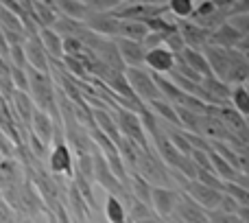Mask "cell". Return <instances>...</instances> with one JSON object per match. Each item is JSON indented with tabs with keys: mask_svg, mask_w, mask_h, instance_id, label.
<instances>
[{
	"mask_svg": "<svg viewBox=\"0 0 249 223\" xmlns=\"http://www.w3.org/2000/svg\"><path fill=\"white\" fill-rule=\"evenodd\" d=\"M201 88L206 92V103L208 105H232L230 99H232V86L228 81L219 77H206L201 81Z\"/></svg>",
	"mask_w": 249,
	"mask_h": 223,
	"instance_id": "obj_8",
	"label": "cell"
},
{
	"mask_svg": "<svg viewBox=\"0 0 249 223\" xmlns=\"http://www.w3.org/2000/svg\"><path fill=\"white\" fill-rule=\"evenodd\" d=\"M118 51L123 55V61L127 68H144L146 64V48L142 42H133V39H124V37H116Z\"/></svg>",
	"mask_w": 249,
	"mask_h": 223,
	"instance_id": "obj_13",
	"label": "cell"
},
{
	"mask_svg": "<svg viewBox=\"0 0 249 223\" xmlns=\"http://www.w3.org/2000/svg\"><path fill=\"white\" fill-rule=\"evenodd\" d=\"M212 2H214L219 9H223V11H232V9L238 4V0H212Z\"/></svg>",
	"mask_w": 249,
	"mask_h": 223,
	"instance_id": "obj_44",
	"label": "cell"
},
{
	"mask_svg": "<svg viewBox=\"0 0 249 223\" xmlns=\"http://www.w3.org/2000/svg\"><path fill=\"white\" fill-rule=\"evenodd\" d=\"M203 55H206L208 64L212 68V74L219 79L228 77V70H230V48H221V46H206L203 48Z\"/></svg>",
	"mask_w": 249,
	"mask_h": 223,
	"instance_id": "obj_16",
	"label": "cell"
},
{
	"mask_svg": "<svg viewBox=\"0 0 249 223\" xmlns=\"http://www.w3.org/2000/svg\"><path fill=\"white\" fill-rule=\"evenodd\" d=\"M146 108L153 112V114L158 116L160 120H164V123H171V125H175V127H181V125H179V116H177V110H175V105H173L171 101L158 99V101H151V103H146Z\"/></svg>",
	"mask_w": 249,
	"mask_h": 223,
	"instance_id": "obj_24",
	"label": "cell"
},
{
	"mask_svg": "<svg viewBox=\"0 0 249 223\" xmlns=\"http://www.w3.org/2000/svg\"><path fill=\"white\" fill-rule=\"evenodd\" d=\"M39 39H42L51 61H64V57H66L64 55V37H61L55 29H51V26L39 29Z\"/></svg>",
	"mask_w": 249,
	"mask_h": 223,
	"instance_id": "obj_20",
	"label": "cell"
},
{
	"mask_svg": "<svg viewBox=\"0 0 249 223\" xmlns=\"http://www.w3.org/2000/svg\"><path fill=\"white\" fill-rule=\"evenodd\" d=\"M9 103H11L13 112H16L18 120H20L22 125H26V127H31V123H33V116H35V112H37V105L33 103V99H31L29 92L16 90Z\"/></svg>",
	"mask_w": 249,
	"mask_h": 223,
	"instance_id": "obj_17",
	"label": "cell"
},
{
	"mask_svg": "<svg viewBox=\"0 0 249 223\" xmlns=\"http://www.w3.org/2000/svg\"><path fill=\"white\" fill-rule=\"evenodd\" d=\"M127 186H129V190H131V195H136L138 199H142L144 204H149L151 206V193H153V186H151L144 177L138 175V173H131V175H129Z\"/></svg>",
	"mask_w": 249,
	"mask_h": 223,
	"instance_id": "obj_28",
	"label": "cell"
},
{
	"mask_svg": "<svg viewBox=\"0 0 249 223\" xmlns=\"http://www.w3.org/2000/svg\"><path fill=\"white\" fill-rule=\"evenodd\" d=\"M238 13H249V0H238V4L230 11V18L232 16H238Z\"/></svg>",
	"mask_w": 249,
	"mask_h": 223,
	"instance_id": "obj_43",
	"label": "cell"
},
{
	"mask_svg": "<svg viewBox=\"0 0 249 223\" xmlns=\"http://www.w3.org/2000/svg\"><path fill=\"white\" fill-rule=\"evenodd\" d=\"M197 2L195 0H168V13L177 20H190Z\"/></svg>",
	"mask_w": 249,
	"mask_h": 223,
	"instance_id": "obj_31",
	"label": "cell"
},
{
	"mask_svg": "<svg viewBox=\"0 0 249 223\" xmlns=\"http://www.w3.org/2000/svg\"><path fill=\"white\" fill-rule=\"evenodd\" d=\"M11 81H13V88H16V90L29 92V73H26V70L11 66Z\"/></svg>",
	"mask_w": 249,
	"mask_h": 223,
	"instance_id": "obj_37",
	"label": "cell"
},
{
	"mask_svg": "<svg viewBox=\"0 0 249 223\" xmlns=\"http://www.w3.org/2000/svg\"><path fill=\"white\" fill-rule=\"evenodd\" d=\"M16 215L18 212L13 210V208L2 199V195H0V223H18Z\"/></svg>",
	"mask_w": 249,
	"mask_h": 223,
	"instance_id": "obj_39",
	"label": "cell"
},
{
	"mask_svg": "<svg viewBox=\"0 0 249 223\" xmlns=\"http://www.w3.org/2000/svg\"><path fill=\"white\" fill-rule=\"evenodd\" d=\"M86 24L90 26L94 33L103 35V37H112V39H116L118 37V31H121V20H118L112 11H109V13L90 11V13H88V18H86Z\"/></svg>",
	"mask_w": 249,
	"mask_h": 223,
	"instance_id": "obj_9",
	"label": "cell"
},
{
	"mask_svg": "<svg viewBox=\"0 0 249 223\" xmlns=\"http://www.w3.org/2000/svg\"><path fill=\"white\" fill-rule=\"evenodd\" d=\"M197 180L201 182V184L210 186V188H216V190H221V193H225V184H228V182L221 180V177L216 175L214 171H208V168H199Z\"/></svg>",
	"mask_w": 249,
	"mask_h": 223,
	"instance_id": "obj_32",
	"label": "cell"
},
{
	"mask_svg": "<svg viewBox=\"0 0 249 223\" xmlns=\"http://www.w3.org/2000/svg\"><path fill=\"white\" fill-rule=\"evenodd\" d=\"M55 11L59 16H66V18H72V20H81L86 22L88 13L92 11L83 0H55Z\"/></svg>",
	"mask_w": 249,
	"mask_h": 223,
	"instance_id": "obj_22",
	"label": "cell"
},
{
	"mask_svg": "<svg viewBox=\"0 0 249 223\" xmlns=\"http://www.w3.org/2000/svg\"><path fill=\"white\" fill-rule=\"evenodd\" d=\"M146 35H149V26H146L144 22L121 20V31H118V37L133 39V42H142Z\"/></svg>",
	"mask_w": 249,
	"mask_h": 223,
	"instance_id": "obj_26",
	"label": "cell"
},
{
	"mask_svg": "<svg viewBox=\"0 0 249 223\" xmlns=\"http://www.w3.org/2000/svg\"><path fill=\"white\" fill-rule=\"evenodd\" d=\"M37 2H46V4H53V7H55V0H37Z\"/></svg>",
	"mask_w": 249,
	"mask_h": 223,
	"instance_id": "obj_50",
	"label": "cell"
},
{
	"mask_svg": "<svg viewBox=\"0 0 249 223\" xmlns=\"http://www.w3.org/2000/svg\"><path fill=\"white\" fill-rule=\"evenodd\" d=\"M142 223H168V221H166V219H162V217H160V215H151L149 219H144Z\"/></svg>",
	"mask_w": 249,
	"mask_h": 223,
	"instance_id": "obj_48",
	"label": "cell"
},
{
	"mask_svg": "<svg viewBox=\"0 0 249 223\" xmlns=\"http://www.w3.org/2000/svg\"><path fill=\"white\" fill-rule=\"evenodd\" d=\"M210 223H243V221L238 215H228V212H221V210H212Z\"/></svg>",
	"mask_w": 249,
	"mask_h": 223,
	"instance_id": "obj_41",
	"label": "cell"
},
{
	"mask_svg": "<svg viewBox=\"0 0 249 223\" xmlns=\"http://www.w3.org/2000/svg\"><path fill=\"white\" fill-rule=\"evenodd\" d=\"M121 2H133V0H121Z\"/></svg>",
	"mask_w": 249,
	"mask_h": 223,
	"instance_id": "obj_52",
	"label": "cell"
},
{
	"mask_svg": "<svg viewBox=\"0 0 249 223\" xmlns=\"http://www.w3.org/2000/svg\"><path fill=\"white\" fill-rule=\"evenodd\" d=\"M179 57H181V59H184L193 70H197V73L201 74L203 79H206V77H212V68H210V64H208V59H206V55H203V51H197V48H186V51L181 53Z\"/></svg>",
	"mask_w": 249,
	"mask_h": 223,
	"instance_id": "obj_25",
	"label": "cell"
},
{
	"mask_svg": "<svg viewBox=\"0 0 249 223\" xmlns=\"http://www.w3.org/2000/svg\"><path fill=\"white\" fill-rule=\"evenodd\" d=\"M26 182V171L18 158H4L0 162V195L22 186Z\"/></svg>",
	"mask_w": 249,
	"mask_h": 223,
	"instance_id": "obj_7",
	"label": "cell"
},
{
	"mask_svg": "<svg viewBox=\"0 0 249 223\" xmlns=\"http://www.w3.org/2000/svg\"><path fill=\"white\" fill-rule=\"evenodd\" d=\"M46 167H48V171H51L53 175L68 177V180H72L74 177V151L70 149V145L66 142L64 123H57L55 140H53L51 155H48Z\"/></svg>",
	"mask_w": 249,
	"mask_h": 223,
	"instance_id": "obj_1",
	"label": "cell"
},
{
	"mask_svg": "<svg viewBox=\"0 0 249 223\" xmlns=\"http://www.w3.org/2000/svg\"><path fill=\"white\" fill-rule=\"evenodd\" d=\"M168 223H179V221H175V219H166Z\"/></svg>",
	"mask_w": 249,
	"mask_h": 223,
	"instance_id": "obj_51",
	"label": "cell"
},
{
	"mask_svg": "<svg viewBox=\"0 0 249 223\" xmlns=\"http://www.w3.org/2000/svg\"><path fill=\"white\" fill-rule=\"evenodd\" d=\"M24 51H26V57H29V66L33 70H39L44 74H53L51 73V57H48L46 48H44L42 39L39 35H31L24 44Z\"/></svg>",
	"mask_w": 249,
	"mask_h": 223,
	"instance_id": "obj_11",
	"label": "cell"
},
{
	"mask_svg": "<svg viewBox=\"0 0 249 223\" xmlns=\"http://www.w3.org/2000/svg\"><path fill=\"white\" fill-rule=\"evenodd\" d=\"M171 219L179 223H210V212L203 206H199L186 190H179V199H177L175 212Z\"/></svg>",
	"mask_w": 249,
	"mask_h": 223,
	"instance_id": "obj_4",
	"label": "cell"
},
{
	"mask_svg": "<svg viewBox=\"0 0 249 223\" xmlns=\"http://www.w3.org/2000/svg\"><path fill=\"white\" fill-rule=\"evenodd\" d=\"M83 2L96 13H109V11H114V9H118L123 4L121 0H83Z\"/></svg>",
	"mask_w": 249,
	"mask_h": 223,
	"instance_id": "obj_35",
	"label": "cell"
},
{
	"mask_svg": "<svg viewBox=\"0 0 249 223\" xmlns=\"http://www.w3.org/2000/svg\"><path fill=\"white\" fill-rule=\"evenodd\" d=\"M234 184H238V186H243V188L249 190V173H238V177L234 180Z\"/></svg>",
	"mask_w": 249,
	"mask_h": 223,
	"instance_id": "obj_45",
	"label": "cell"
},
{
	"mask_svg": "<svg viewBox=\"0 0 249 223\" xmlns=\"http://www.w3.org/2000/svg\"><path fill=\"white\" fill-rule=\"evenodd\" d=\"M175 59H177L175 53H171L166 46H160V48H153V51L146 53L144 68L155 74H168L175 68Z\"/></svg>",
	"mask_w": 249,
	"mask_h": 223,
	"instance_id": "obj_14",
	"label": "cell"
},
{
	"mask_svg": "<svg viewBox=\"0 0 249 223\" xmlns=\"http://www.w3.org/2000/svg\"><path fill=\"white\" fill-rule=\"evenodd\" d=\"M164 46H166L171 53H175V55H181V53L188 48V46H186V39L181 37L179 31H175V33L166 35V37H164Z\"/></svg>",
	"mask_w": 249,
	"mask_h": 223,
	"instance_id": "obj_34",
	"label": "cell"
},
{
	"mask_svg": "<svg viewBox=\"0 0 249 223\" xmlns=\"http://www.w3.org/2000/svg\"><path fill=\"white\" fill-rule=\"evenodd\" d=\"M238 217H241L243 223H249V206H241V210H238Z\"/></svg>",
	"mask_w": 249,
	"mask_h": 223,
	"instance_id": "obj_47",
	"label": "cell"
},
{
	"mask_svg": "<svg viewBox=\"0 0 249 223\" xmlns=\"http://www.w3.org/2000/svg\"><path fill=\"white\" fill-rule=\"evenodd\" d=\"M66 206H68L70 215H72V219L77 223H92V208L88 206V202L79 193V188L74 186L72 180L68 184V204Z\"/></svg>",
	"mask_w": 249,
	"mask_h": 223,
	"instance_id": "obj_15",
	"label": "cell"
},
{
	"mask_svg": "<svg viewBox=\"0 0 249 223\" xmlns=\"http://www.w3.org/2000/svg\"><path fill=\"white\" fill-rule=\"evenodd\" d=\"M124 74H127L133 92H136V96L142 101V103H151V101L162 99V92H160V88H158V83H155L151 70H146V68H127Z\"/></svg>",
	"mask_w": 249,
	"mask_h": 223,
	"instance_id": "obj_3",
	"label": "cell"
},
{
	"mask_svg": "<svg viewBox=\"0 0 249 223\" xmlns=\"http://www.w3.org/2000/svg\"><path fill=\"white\" fill-rule=\"evenodd\" d=\"M195 2H201V0H195Z\"/></svg>",
	"mask_w": 249,
	"mask_h": 223,
	"instance_id": "obj_54",
	"label": "cell"
},
{
	"mask_svg": "<svg viewBox=\"0 0 249 223\" xmlns=\"http://www.w3.org/2000/svg\"><path fill=\"white\" fill-rule=\"evenodd\" d=\"M177 199H179V188L153 186V193H151V208H153L155 215H160L162 219H171L173 212H175Z\"/></svg>",
	"mask_w": 249,
	"mask_h": 223,
	"instance_id": "obj_6",
	"label": "cell"
},
{
	"mask_svg": "<svg viewBox=\"0 0 249 223\" xmlns=\"http://www.w3.org/2000/svg\"><path fill=\"white\" fill-rule=\"evenodd\" d=\"M175 110H177V116H179L181 129H186V131H193V133H201L203 114H197V112L184 108V105H175Z\"/></svg>",
	"mask_w": 249,
	"mask_h": 223,
	"instance_id": "obj_27",
	"label": "cell"
},
{
	"mask_svg": "<svg viewBox=\"0 0 249 223\" xmlns=\"http://www.w3.org/2000/svg\"><path fill=\"white\" fill-rule=\"evenodd\" d=\"M210 160H212V168L216 171V175H219L221 180H225V182H234L238 177V173H241V171H236V168H234L232 164L223 158V155L216 153L214 149L210 151Z\"/></svg>",
	"mask_w": 249,
	"mask_h": 223,
	"instance_id": "obj_29",
	"label": "cell"
},
{
	"mask_svg": "<svg viewBox=\"0 0 249 223\" xmlns=\"http://www.w3.org/2000/svg\"><path fill=\"white\" fill-rule=\"evenodd\" d=\"M225 81L230 86H247L249 81V59L243 51L238 48H230V70Z\"/></svg>",
	"mask_w": 249,
	"mask_h": 223,
	"instance_id": "obj_10",
	"label": "cell"
},
{
	"mask_svg": "<svg viewBox=\"0 0 249 223\" xmlns=\"http://www.w3.org/2000/svg\"><path fill=\"white\" fill-rule=\"evenodd\" d=\"M219 210L221 212H228V215H238V210H241V204H238L234 197H230L228 193H223V199H221Z\"/></svg>",
	"mask_w": 249,
	"mask_h": 223,
	"instance_id": "obj_40",
	"label": "cell"
},
{
	"mask_svg": "<svg viewBox=\"0 0 249 223\" xmlns=\"http://www.w3.org/2000/svg\"><path fill=\"white\" fill-rule=\"evenodd\" d=\"M243 42H245V37L241 35V31H236L230 22H225L221 29L212 31V37H210L212 46H221V48H238Z\"/></svg>",
	"mask_w": 249,
	"mask_h": 223,
	"instance_id": "obj_18",
	"label": "cell"
},
{
	"mask_svg": "<svg viewBox=\"0 0 249 223\" xmlns=\"http://www.w3.org/2000/svg\"><path fill=\"white\" fill-rule=\"evenodd\" d=\"M31 129L37 138H42L48 147H53V140H55V129H57V123L46 114V112L37 110L33 116V123H31Z\"/></svg>",
	"mask_w": 249,
	"mask_h": 223,
	"instance_id": "obj_21",
	"label": "cell"
},
{
	"mask_svg": "<svg viewBox=\"0 0 249 223\" xmlns=\"http://www.w3.org/2000/svg\"><path fill=\"white\" fill-rule=\"evenodd\" d=\"M114 118H116L123 138H129L131 142L140 145L142 149H151V140H149V136H146V129H144V125H142L140 114H136V112H131V110L118 108V110H114Z\"/></svg>",
	"mask_w": 249,
	"mask_h": 223,
	"instance_id": "obj_2",
	"label": "cell"
},
{
	"mask_svg": "<svg viewBox=\"0 0 249 223\" xmlns=\"http://www.w3.org/2000/svg\"><path fill=\"white\" fill-rule=\"evenodd\" d=\"M247 86H249V81H247Z\"/></svg>",
	"mask_w": 249,
	"mask_h": 223,
	"instance_id": "obj_55",
	"label": "cell"
},
{
	"mask_svg": "<svg viewBox=\"0 0 249 223\" xmlns=\"http://www.w3.org/2000/svg\"><path fill=\"white\" fill-rule=\"evenodd\" d=\"M225 193L236 199L241 206H249V190L243 188V186L234 184V182H228V184H225Z\"/></svg>",
	"mask_w": 249,
	"mask_h": 223,
	"instance_id": "obj_36",
	"label": "cell"
},
{
	"mask_svg": "<svg viewBox=\"0 0 249 223\" xmlns=\"http://www.w3.org/2000/svg\"><path fill=\"white\" fill-rule=\"evenodd\" d=\"M179 190H186V193H188L190 197H193L195 202L199 204V206L206 208L208 212L219 210L221 199H223V193H221V190L210 188V186L201 184L199 180H190V182H186L184 188H179Z\"/></svg>",
	"mask_w": 249,
	"mask_h": 223,
	"instance_id": "obj_5",
	"label": "cell"
},
{
	"mask_svg": "<svg viewBox=\"0 0 249 223\" xmlns=\"http://www.w3.org/2000/svg\"><path fill=\"white\" fill-rule=\"evenodd\" d=\"M219 11V7H216L212 0H201V2H197V7H195V13L190 20L193 22H203L208 20L210 16H214V13Z\"/></svg>",
	"mask_w": 249,
	"mask_h": 223,
	"instance_id": "obj_33",
	"label": "cell"
},
{
	"mask_svg": "<svg viewBox=\"0 0 249 223\" xmlns=\"http://www.w3.org/2000/svg\"><path fill=\"white\" fill-rule=\"evenodd\" d=\"M46 219H48V223H59V221H57V217L53 215V212H46Z\"/></svg>",
	"mask_w": 249,
	"mask_h": 223,
	"instance_id": "obj_49",
	"label": "cell"
},
{
	"mask_svg": "<svg viewBox=\"0 0 249 223\" xmlns=\"http://www.w3.org/2000/svg\"><path fill=\"white\" fill-rule=\"evenodd\" d=\"M2 160H4V155H2V153H0V162H2Z\"/></svg>",
	"mask_w": 249,
	"mask_h": 223,
	"instance_id": "obj_53",
	"label": "cell"
},
{
	"mask_svg": "<svg viewBox=\"0 0 249 223\" xmlns=\"http://www.w3.org/2000/svg\"><path fill=\"white\" fill-rule=\"evenodd\" d=\"M230 24L236 31H241V35L245 39H249V13H238V16L230 18Z\"/></svg>",
	"mask_w": 249,
	"mask_h": 223,
	"instance_id": "obj_38",
	"label": "cell"
},
{
	"mask_svg": "<svg viewBox=\"0 0 249 223\" xmlns=\"http://www.w3.org/2000/svg\"><path fill=\"white\" fill-rule=\"evenodd\" d=\"M232 108L249 118V86H234L232 88V99H230Z\"/></svg>",
	"mask_w": 249,
	"mask_h": 223,
	"instance_id": "obj_30",
	"label": "cell"
},
{
	"mask_svg": "<svg viewBox=\"0 0 249 223\" xmlns=\"http://www.w3.org/2000/svg\"><path fill=\"white\" fill-rule=\"evenodd\" d=\"M103 83L116 96H121V99H129V101L138 99L136 92H133V88H131V83H129V79H127V74L121 73V70H109L107 77L103 79Z\"/></svg>",
	"mask_w": 249,
	"mask_h": 223,
	"instance_id": "obj_19",
	"label": "cell"
},
{
	"mask_svg": "<svg viewBox=\"0 0 249 223\" xmlns=\"http://www.w3.org/2000/svg\"><path fill=\"white\" fill-rule=\"evenodd\" d=\"M142 44H144L146 51L160 48V46H164V35H162V33H155V31H149V35L142 39Z\"/></svg>",
	"mask_w": 249,
	"mask_h": 223,
	"instance_id": "obj_42",
	"label": "cell"
},
{
	"mask_svg": "<svg viewBox=\"0 0 249 223\" xmlns=\"http://www.w3.org/2000/svg\"><path fill=\"white\" fill-rule=\"evenodd\" d=\"M105 219L107 223H129V212H127V206L121 197L116 195H107L105 199Z\"/></svg>",
	"mask_w": 249,
	"mask_h": 223,
	"instance_id": "obj_23",
	"label": "cell"
},
{
	"mask_svg": "<svg viewBox=\"0 0 249 223\" xmlns=\"http://www.w3.org/2000/svg\"><path fill=\"white\" fill-rule=\"evenodd\" d=\"M140 4H153V7H168V0H133Z\"/></svg>",
	"mask_w": 249,
	"mask_h": 223,
	"instance_id": "obj_46",
	"label": "cell"
},
{
	"mask_svg": "<svg viewBox=\"0 0 249 223\" xmlns=\"http://www.w3.org/2000/svg\"><path fill=\"white\" fill-rule=\"evenodd\" d=\"M179 33H181V37L186 39V46L188 48L203 51L206 46H210L212 31L203 29V26H199L197 22H193V20H179Z\"/></svg>",
	"mask_w": 249,
	"mask_h": 223,
	"instance_id": "obj_12",
	"label": "cell"
}]
</instances>
